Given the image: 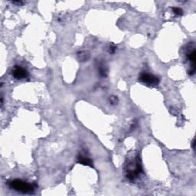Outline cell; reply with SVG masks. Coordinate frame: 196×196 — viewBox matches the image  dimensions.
Returning a JSON list of instances; mask_svg holds the SVG:
<instances>
[{"mask_svg":"<svg viewBox=\"0 0 196 196\" xmlns=\"http://www.w3.org/2000/svg\"><path fill=\"white\" fill-rule=\"evenodd\" d=\"M98 70H99V73H100V76L106 77V75H107V73H108L107 67H106V65H105L103 62H101V63L99 64Z\"/></svg>","mask_w":196,"mask_h":196,"instance_id":"cell-6","label":"cell"},{"mask_svg":"<svg viewBox=\"0 0 196 196\" xmlns=\"http://www.w3.org/2000/svg\"><path fill=\"white\" fill-rule=\"evenodd\" d=\"M172 10H173V12L176 15H182L183 14V11L180 8L174 7V8H172Z\"/></svg>","mask_w":196,"mask_h":196,"instance_id":"cell-8","label":"cell"},{"mask_svg":"<svg viewBox=\"0 0 196 196\" xmlns=\"http://www.w3.org/2000/svg\"><path fill=\"white\" fill-rule=\"evenodd\" d=\"M78 57L79 61H81V62H84L88 60L90 55H89V54L87 51H80L78 54Z\"/></svg>","mask_w":196,"mask_h":196,"instance_id":"cell-7","label":"cell"},{"mask_svg":"<svg viewBox=\"0 0 196 196\" xmlns=\"http://www.w3.org/2000/svg\"><path fill=\"white\" fill-rule=\"evenodd\" d=\"M78 161L79 163L84 165V166H93V162H92L91 159H89L88 157L85 156H82V155H80L78 158Z\"/></svg>","mask_w":196,"mask_h":196,"instance_id":"cell-5","label":"cell"},{"mask_svg":"<svg viewBox=\"0 0 196 196\" xmlns=\"http://www.w3.org/2000/svg\"><path fill=\"white\" fill-rule=\"evenodd\" d=\"M9 186L11 189L22 193H31L34 190V188L32 185L20 179L12 181L9 183Z\"/></svg>","mask_w":196,"mask_h":196,"instance_id":"cell-1","label":"cell"},{"mask_svg":"<svg viewBox=\"0 0 196 196\" xmlns=\"http://www.w3.org/2000/svg\"><path fill=\"white\" fill-rule=\"evenodd\" d=\"M110 102L113 105L117 104L118 103V99H117V97H111V98H110Z\"/></svg>","mask_w":196,"mask_h":196,"instance_id":"cell-9","label":"cell"},{"mask_svg":"<svg viewBox=\"0 0 196 196\" xmlns=\"http://www.w3.org/2000/svg\"><path fill=\"white\" fill-rule=\"evenodd\" d=\"M127 168L126 176L130 180L135 179L142 172V168H141L139 159H135V161H132L130 162L128 164Z\"/></svg>","mask_w":196,"mask_h":196,"instance_id":"cell-2","label":"cell"},{"mask_svg":"<svg viewBox=\"0 0 196 196\" xmlns=\"http://www.w3.org/2000/svg\"><path fill=\"white\" fill-rule=\"evenodd\" d=\"M139 80L146 84L151 86L157 85L159 83V78L150 73H142L139 77Z\"/></svg>","mask_w":196,"mask_h":196,"instance_id":"cell-3","label":"cell"},{"mask_svg":"<svg viewBox=\"0 0 196 196\" xmlns=\"http://www.w3.org/2000/svg\"><path fill=\"white\" fill-rule=\"evenodd\" d=\"M12 76L17 80L25 79L27 78L28 72L26 69L22 68L21 66L15 65L12 70Z\"/></svg>","mask_w":196,"mask_h":196,"instance_id":"cell-4","label":"cell"}]
</instances>
